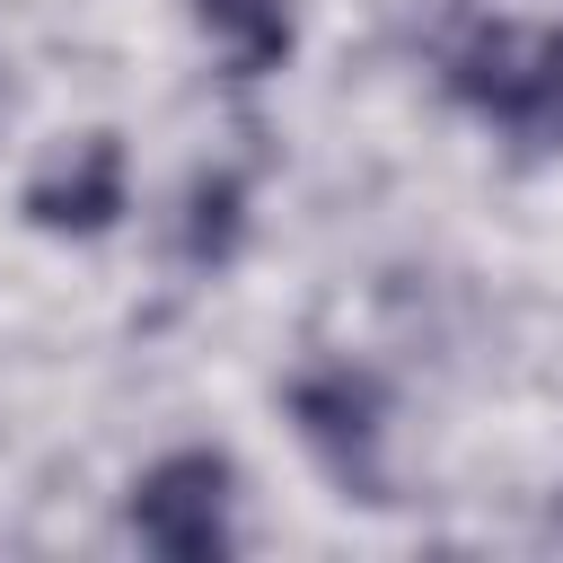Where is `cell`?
<instances>
[{
    "instance_id": "cell-1",
    "label": "cell",
    "mask_w": 563,
    "mask_h": 563,
    "mask_svg": "<svg viewBox=\"0 0 563 563\" xmlns=\"http://www.w3.org/2000/svg\"><path fill=\"white\" fill-rule=\"evenodd\" d=\"M440 79L466 114H484L510 150L545 158L563 150V26H510V18H475L449 53Z\"/></svg>"
},
{
    "instance_id": "cell-2",
    "label": "cell",
    "mask_w": 563,
    "mask_h": 563,
    "mask_svg": "<svg viewBox=\"0 0 563 563\" xmlns=\"http://www.w3.org/2000/svg\"><path fill=\"white\" fill-rule=\"evenodd\" d=\"M290 422H299V440L325 457V475H334L352 501H396V493H387V466H378L387 396H378L369 369H352V361L299 369V378H290Z\"/></svg>"
},
{
    "instance_id": "cell-3",
    "label": "cell",
    "mask_w": 563,
    "mask_h": 563,
    "mask_svg": "<svg viewBox=\"0 0 563 563\" xmlns=\"http://www.w3.org/2000/svg\"><path fill=\"white\" fill-rule=\"evenodd\" d=\"M229 501H238L229 457L176 449V457H158V466L132 484V537H141L150 554H167V563H211V554L238 545Z\"/></svg>"
},
{
    "instance_id": "cell-4",
    "label": "cell",
    "mask_w": 563,
    "mask_h": 563,
    "mask_svg": "<svg viewBox=\"0 0 563 563\" xmlns=\"http://www.w3.org/2000/svg\"><path fill=\"white\" fill-rule=\"evenodd\" d=\"M26 220L53 229V238H97L123 220V141L114 132H88L70 141L35 185H26Z\"/></svg>"
},
{
    "instance_id": "cell-5",
    "label": "cell",
    "mask_w": 563,
    "mask_h": 563,
    "mask_svg": "<svg viewBox=\"0 0 563 563\" xmlns=\"http://www.w3.org/2000/svg\"><path fill=\"white\" fill-rule=\"evenodd\" d=\"M194 26L220 44L238 79H264L290 62V0H194Z\"/></svg>"
},
{
    "instance_id": "cell-6",
    "label": "cell",
    "mask_w": 563,
    "mask_h": 563,
    "mask_svg": "<svg viewBox=\"0 0 563 563\" xmlns=\"http://www.w3.org/2000/svg\"><path fill=\"white\" fill-rule=\"evenodd\" d=\"M238 229H246V185L238 176H202L185 194V255L194 264H229L238 255Z\"/></svg>"
}]
</instances>
